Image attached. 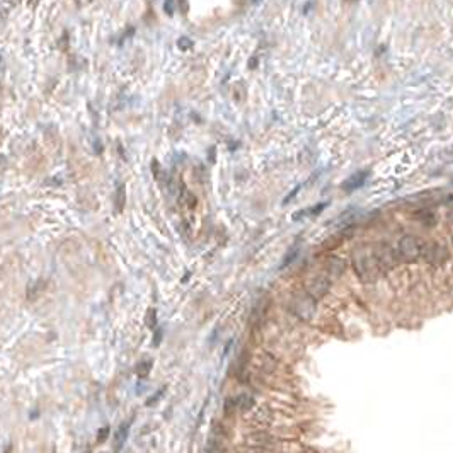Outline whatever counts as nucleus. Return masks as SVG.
Wrapping results in <instances>:
<instances>
[{
  "label": "nucleus",
  "instance_id": "nucleus-1",
  "mask_svg": "<svg viewBox=\"0 0 453 453\" xmlns=\"http://www.w3.org/2000/svg\"><path fill=\"white\" fill-rule=\"evenodd\" d=\"M353 268L361 281H373L382 271V264L377 257L375 249L360 247L353 254Z\"/></svg>",
  "mask_w": 453,
  "mask_h": 453
},
{
  "label": "nucleus",
  "instance_id": "nucleus-2",
  "mask_svg": "<svg viewBox=\"0 0 453 453\" xmlns=\"http://www.w3.org/2000/svg\"><path fill=\"white\" fill-rule=\"evenodd\" d=\"M397 252L404 257L406 261H416L425 254V244L414 235H406L399 242Z\"/></svg>",
  "mask_w": 453,
  "mask_h": 453
},
{
  "label": "nucleus",
  "instance_id": "nucleus-3",
  "mask_svg": "<svg viewBox=\"0 0 453 453\" xmlns=\"http://www.w3.org/2000/svg\"><path fill=\"white\" fill-rule=\"evenodd\" d=\"M292 310L302 321H310L315 314V298L310 297L309 293L295 298V302L292 303Z\"/></svg>",
  "mask_w": 453,
  "mask_h": 453
},
{
  "label": "nucleus",
  "instance_id": "nucleus-4",
  "mask_svg": "<svg viewBox=\"0 0 453 453\" xmlns=\"http://www.w3.org/2000/svg\"><path fill=\"white\" fill-rule=\"evenodd\" d=\"M331 288V281L327 276H315L314 280L310 281L309 286H307V293L310 295V297H314L315 300H319V298H322L324 295L329 292Z\"/></svg>",
  "mask_w": 453,
  "mask_h": 453
},
{
  "label": "nucleus",
  "instance_id": "nucleus-5",
  "mask_svg": "<svg viewBox=\"0 0 453 453\" xmlns=\"http://www.w3.org/2000/svg\"><path fill=\"white\" fill-rule=\"evenodd\" d=\"M327 269H329V276L331 278L332 276H339V274L343 273V269H344V264H343V261L338 259V257H332V259L329 261V266H327Z\"/></svg>",
  "mask_w": 453,
  "mask_h": 453
},
{
  "label": "nucleus",
  "instance_id": "nucleus-6",
  "mask_svg": "<svg viewBox=\"0 0 453 453\" xmlns=\"http://www.w3.org/2000/svg\"><path fill=\"white\" fill-rule=\"evenodd\" d=\"M128 431H130V423L123 425V426H121V430L118 431V436H116V447H114V450H119V448L123 447V443L126 442Z\"/></svg>",
  "mask_w": 453,
  "mask_h": 453
},
{
  "label": "nucleus",
  "instance_id": "nucleus-7",
  "mask_svg": "<svg viewBox=\"0 0 453 453\" xmlns=\"http://www.w3.org/2000/svg\"><path fill=\"white\" fill-rule=\"evenodd\" d=\"M150 368H152L150 361H140V363L136 365L135 372H136V375H138V377H147L148 372H150Z\"/></svg>",
  "mask_w": 453,
  "mask_h": 453
},
{
  "label": "nucleus",
  "instance_id": "nucleus-8",
  "mask_svg": "<svg viewBox=\"0 0 453 453\" xmlns=\"http://www.w3.org/2000/svg\"><path fill=\"white\" fill-rule=\"evenodd\" d=\"M124 199H126V196H124V186L121 184L118 188V193H116V211H123Z\"/></svg>",
  "mask_w": 453,
  "mask_h": 453
},
{
  "label": "nucleus",
  "instance_id": "nucleus-9",
  "mask_svg": "<svg viewBox=\"0 0 453 453\" xmlns=\"http://www.w3.org/2000/svg\"><path fill=\"white\" fill-rule=\"evenodd\" d=\"M147 326L150 327V329H153V327L157 326V312H155V309H150L147 312Z\"/></svg>",
  "mask_w": 453,
  "mask_h": 453
},
{
  "label": "nucleus",
  "instance_id": "nucleus-10",
  "mask_svg": "<svg viewBox=\"0 0 453 453\" xmlns=\"http://www.w3.org/2000/svg\"><path fill=\"white\" fill-rule=\"evenodd\" d=\"M107 436H109V426H104V428H101V430H99V433H97V442L102 443L104 440L107 438Z\"/></svg>",
  "mask_w": 453,
  "mask_h": 453
},
{
  "label": "nucleus",
  "instance_id": "nucleus-11",
  "mask_svg": "<svg viewBox=\"0 0 453 453\" xmlns=\"http://www.w3.org/2000/svg\"><path fill=\"white\" fill-rule=\"evenodd\" d=\"M160 341H162V331H160V329H157V331H155V334H153V341H152V344L157 348V346H159V344H160Z\"/></svg>",
  "mask_w": 453,
  "mask_h": 453
},
{
  "label": "nucleus",
  "instance_id": "nucleus-12",
  "mask_svg": "<svg viewBox=\"0 0 453 453\" xmlns=\"http://www.w3.org/2000/svg\"><path fill=\"white\" fill-rule=\"evenodd\" d=\"M162 392H164V390H159V392H157V394H155V396H153V397L150 399V401H148V402H147V404H153V402H155V401H157V399H159V397L162 396Z\"/></svg>",
  "mask_w": 453,
  "mask_h": 453
}]
</instances>
